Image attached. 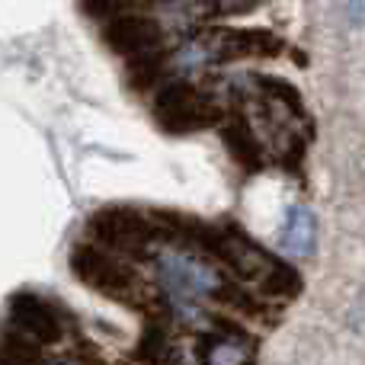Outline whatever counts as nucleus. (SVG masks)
<instances>
[{"label": "nucleus", "instance_id": "7", "mask_svg": "<svg viewBox=\"0 0 365 365\" xmlns=\"http://www.w3.org/2000/svg\"><path fill=\"white\" fill-rule=\"evenodd\" d=\"M103 42H106L109 51L128 58L135 55H145L151 48H160L167 45V29L158 16L145 10H128V13H119L115 19L103 23Z\"/></svg>", "mask_w": 365, "mask_h": 365}, {"label": "nucleus", "instance_id": "18", "mask_svg": "<svg viewBox=\"0 0 365 365\" xmlns=\"http://www.w3.org/2000/svg\"><path fill=\"white\" fill-rule=\"evenodd\" d=\"M253 6H259V0H218V10H221V16H234V13H247V10H253Z\"/></svg>", "mask_w": 365, "mask_h": 365}, {"label": "nucleus", "instance_id": "10", "mask_svg": "<svg viewBox=\"0 0 365 365\" xmlns=\"http://www.w3.org/2000/svg\"><path fill=\"white\" fill-rule=\"evenodd\" d=\"M132 359L138 365H186V353L173 343V324L167 321V314H154L145 321Z\"/></svg>", "mask_w": 365, "mask_h": 365}, {"label": "nucleus", "instance_id": "15", "mask_svg": "<svg viewBox=\"0 0 365 365\" xmlns=\"http://www.w3.org/2000/svg\"><path fill=\"white\" fill-rule=\"evenodd\" d=\"M253 83L259 87V93L266 96V100L279 103V106H285L292 115H304V103H302V93L295 90V83H289L285 77H272V74H257L253 77Z\"/></svg>", "mask_w": 365, "mask_h": 365}, {"label": "nucleus", "instance_id": "14", "mask_svg": "<svg viewBox=\"0 0 365 365\" xmlns=\"http://www.w3.org/2000/svg\"><path fill=\"white\" fill-rule=\"evenodd\" d=\"M0 365H48V362H45L38 343L26 340L16 330L4 327L0 330Z\"/></svg>", "mask_w": 365, "mask_h": 365}, {"label": "nucleus", "instance_id": "8", "mask_svg": "<svg viewBox=\"0 0 365 365\" xmlns=\"http://www.w3.org/2000/svg\"><path fill=\"white\" fill-rule=\"evenodd\" d=\"M253 353H257V336L237 321H231L218 334L195 336V356L202 365H257Z\"/></svg>", "mask_w": 365, "mask_h": 365}, {"label": "nucleus", "instance_id": "6", "mask_svg": "<svg viewBox=\"0 0 365 365\" xmlns=\"http://www.w3.org/2000/svg\"><path fill=\"white\" fill-rule=\"evenodd\" d=\"M4 327L16 330L19 336L38 343L42 349L61 346L68 327H64V314L58 311L55 302L36 292H13L6 302V324Z\"/></svg>", "mask_w": 365, "mask_h": 365}, {"label": "nucleus", "instance_id": "3", "mask_svg": "<svg viewBox=\"0 0 365 365\" xmlns=\"http://www.w3.org/2000/svg\"><path fill=\"white\" fill-rule=\"evenodd\" d=\"M87 237L125 259H151L160 231L151 208L103 205L87 218Z\"/></svg>", "mask_w": 365, "mask_h": 365}, {"label": "nucleus", "instance_id": "16", "mask_svg": "<svg viewBox=\"0 0 365 365\" xmlns=\"http://www.w3.org/2000/svg\"><path fill=\"white\" fill-rule=\"evenodd\" d=\"M81 10L87 13L90 19H96V23H109V19H115L119 13L138 10V6H135V0H81Z\"/></svg>", "mask_w": 365, "mask_h": 365}, {"label": "nucleus", "instance_id": "4", "mask_svg": "<svg viewBox=\"0 0 365 365\" xmlns=\"http://www.w3.org/2000/svg\"><path fill=\"white\" fill-rule=\"evenodd\" d=\"M151 113L158 119V125L170 135H192L202 128H218L227 109L215 100L212 93H205L202 87H195L186 77H170L167 83H160V90L151 96Z\"/></svg>", "mask_w": 365, "mask_h": 365}, {"label": "nucleus", "instance_id": "19", "mask_svg": "<svg viewBox=\"0 0 365 365\" xmlns=\"http://www.w3.org/2000/svg\"><path fill=\"white\" fill-rule=\"evenodd\" d=\"M51 365H81V362H74V359H58V362H51Z\"/></svg>", "mask_w": 365, "mask_h": 365}, {"label": "nucleus", "instance_id": "12", "mask_svg": "<svg viewBox=\"0 0 365 365\" xmlns=\"http://www.w3.org/2000/svg\"><path fill=\"white\" fill-rule=\"evenodd\" d=\"M279 247L289 257H311L317 247V221L314 212L304 205H292L285 215L282 234H279Z\"/></svg>", "mask_w": 365, "mask_h": 365}, {"label": "nucleus", "instance_id": "2", "mask_svg": "<svg viewBox=\"0 0 365 365\" xmlns=\"http://www.w3.org/2000/svg\"><path fill=\"white\" fill-rule=\"evenodd\" d=\"M71 272L87 289L100 292L103 298L115 304H125L132 311H148V304H151L138 302L145 295H141V279L135 272L132 259L119 257V253L93 244V240H81V244L71 247Z\"/></svg>", "mask_w": 365, "mask_h": 365}, {"label": "nucleus", "instance_id": "5", "mask_svg": "<svg viewBox=\"0 0 365 365\" xmlns=\"http://www.w3.org/2000/svg\"><path fill=\"white\" fill-rule=\"evenodd\" d=\"M199 36L205 38L212 64H231L244 61V58L272 61L285 51L282 38L272 29H263V26H208V29H199Z\"/></svg>", "mask_w": 365, "mask_h": 365}, {"label": "nucleus", "instance_id": "11", "mask_svg": "<svg viewBox=\"0 0 365 365\" xmlns=\"http://www.w3.org/2000/svg\"><path fill=\"white\" fill-rule=\"evenodd\" d=\"M170 48L160 45L145 55H135L125 61V83L135 93H158L160 83L170 81Z\"/></svg>", "mask_w": 365, "mask_h": 365}, {"label": "nucleus", "instance_id": "17", "mask_svg": "<svg viewBox=\"0 0 365 365\" xmlns=\"http://www.w3.org/2000/svg\"><path fill=\"white\" fill-rule=\"evenodd\" d=\"M304 138H292L289 141V148L282 151V167L289 173H302V167H304Z\"/></svg>", "mask_w": 365, "mask_h": 365}, {"label": "nucleus", "instance_id": "1", "mask_svg": "<svg viewBox=\"0 0 365 365\" xmlns=\"http://www.w3.org/2000/svg\"><path fill=\"white\" fill-rule=\"evenodd\" d=\"M158 302L164 308L177 304H218L221 292L231 282V272H221L218 263L186 247H164L151 253Z\"/></svg>", "mask_w": 365, "mask_h": 365}, {"label": "nucleus", "instance_id": "9", "mask_svg": "<svg viewBox=\"0 0 365 365\" xmlns=\"http://www.w3.org/2000/svg\"><path fill=\"white\" fill-rule=\"evenodd\" d=\"M218 135H221L225 151L231 154V160L244 173H259L266 167V151L240 106H231L225 113V119H221V125H218Z\"/></svg>", "mask_w": 365, "mask_h": 365}, {"label": "nucleus", "instance_id": "13", "mask_svg": "<svg viewBox=\"0 0 365 365\" xmlns=\"http://www.w3.org/2000/svg\"><path fill=\"white\" fill-rule=\"evenodd\" d=\"M257 292L263 298H269V302H295V298L304 292V279L295 266H289L285 259L276 257V263H272L269 269H266V276L259 279Z\"/></svg>", "mask_w": 365, "mask_h": 365}]
</instances>
